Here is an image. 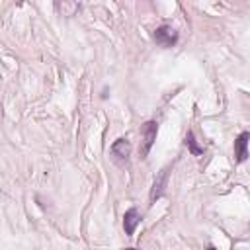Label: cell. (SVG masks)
<instances>
[{"mask_svg":"<svg viewBox=\"0 0 250 250\" xmlns=\"http://www.w3.org/2000/svg\"><path fill=\"white\" fill-rule=\"evenodd\" d=\"M152 37H154V41H156L160 47H164V49L174 47V45L178 43V31H176L174 27H170V25H160V27H156L154 33H152Z\"/></svg>","mask_w":250,"mask_h":250,"instance_id":"cell-1","label":"cell"},{"mask_svg":"<svg viewBox=\"0 0 250 250\" xmlns=\"http://www.w3.org/2000/svg\"><path fill=\"white\" fill-rule=\"evenodd\" d=\"M141 133H143V139H145V145H143L141 156L145 158V156H146V154L150 152V148H152V145H154V141H156V133H158V123H156V121H146V123L143 125Z\"/></svg>","mask_w":250,"mask_h":250,"instance_id":"cell-2","label":"cell"},{"mask_svg":"<svg viewBox=\"0 0 250 250\" xmlns=\"http://www.w3.org/2000/svg\"><path fill=\"white\" fill-rule=\"evenodd\" d=\"M129 156H131V143L127 139H117L111 145V158L117 164H127Z\"/></svg>","mask_w":250,"mask_h":250,"instance_id":"cell-3","label":"cell"},{"mask_svg":"<svg viewBox=\"0 0 250 250\" xmlns=\"http://www.w3.org/2000/svg\"><path fill=\"white\" fill-rule=\"evenodd\" d=\"M248 139H250V133L248 131H242L236 141H234V156H236V162H244L248 158Z\"/></svg>","mask_w":250,"mask_h":250,"instance_id":"cell-4","label":"cell"},{"mask_svg":"<svg viewBox=\"0 0 250 250\" xmlns=\"http://www.w3.org/2000/svg\"><path fill=\"white\" fill-rule=\"evenodd\" d=\"M139 223H141V215H139V211L133 209V207L127 209L125 215H123V229H125V232H127V234H133Z\"/></svg>","mask_w":250,"mask_h":250,"instance_id":"cell-5","label":"cell"},{"mask_svg":"<svg viewBox=\"0 0 250 250\" xmlns=\"http://www.w3.org/2000/svg\"><path fill=\"white\" fill-rule=\"evenodd\" d=\"M166 180H168V168H164V170L158 174V178L154 180V184H152V191H150V201H156V199L164 193Z\"/></svg>","mask_w":250,"mask_h":250,"instance_id":"cell-6","label":"cell"},{"mask_svg":"<svg viewBox=\"0 0 250 250\" xmlns=\"http://www.w3.org/2000/svg\"><path fill=\"white\" fill-rule=\"evenodd\" d=\"M186 146L189 148V152H191L193 156H201V154H203V148L197 145V141H195V137H193L191 131L186 135Z\"/></svg>","mask_w":250,"mask_h":250,"instance_id":"cell-7","label":"cell"},{"mask_svg":"<svg viewBox=\"0 0 250 250\" xmlns=\"http://www.w3.org/2000/svg\"><path fill=\"white\" fill-rule=\"evenodd\" d=\"M207 250H217V248L215 246H207Z\"/></svg>","mask_w":250,"mask_h":250,"instance_id":"cell-8","label":"cell"},{"mask_svg":"<svg viewBox=\"0 0 250 250\" xmlns=\"http://www.w3.org/2000/svg\"><path fill=\"white\" fill-rule=\"evenodd\" d=\"M125 250H135V248H125Z\"/></svg>","mask_w":250,"mask_h":250,"instance_id":"cell-9","label":"cell"}]
</instances>
